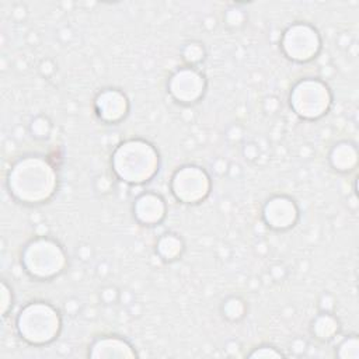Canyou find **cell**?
<instances>
[{
  "mask_svg": "<svg viewBox=\"0 0 359 359\" xmlns=\"http://www.w3.org/2000/svg\"><path fill=\"white\" fill-rule=\"evenodd\" d=\"M7 185L10 194L20 202L42 203L55 191L56 174L46 160L28 156L10 168Z\"/></svg>",
  "mask_w": 359,
  "mask_h": 359,
  "instance_id": "cell-1",
  "label": "cell"
},
{
  "mask_svg": "<svg viewBox=\"0 0 359 359\" xmlns=\"http://www.w3.org/2000/svg\"><path fill=\"white\" fill-rule=\"evenodd\" d=\"M59 311L46 302H31L21 309L17 317V331L22 339L32 345L48 344L60 330Z\"/></svg>",
  "mask_w": 359,
  "mask_h": 359,
  "instance_id": "cell-2",
  "label": "cell"
},
{
  "mask_svg": "<svg viewBox=\"0 0 359 359\" xmlns=\"http://www.w3.org/2000/svg\"><path fill=\"white\" fill-rule=\"evenodd\" d=\"M21 259L25 271L39 279L52 278L65 266V255L60 245L48 238L32 240L25 247Z\"/></svg>",
  "mask_w": 359,
  "mask_h": 359,
  "instance_id": "cell-3",
  "label": "cell"
},
{
  "mask_svg": "<svg viewBox=\"0 0 359 359\" xmlns=\"http://www.w3.org/2000/svg\"><path fill=\"white\" fill-rule=\"evenodd\" d=\"M290 104H293L296 114L304 118H317L328 108V88L317 80L300 81L290 95Z\"/></svg>",
  "mask_w": 359,
  "mask_h": 359,
  "instance_id": "cell-4",
  "label": "cell"
},
{
  "mask_svg": "<svg viewBox=\"0 0 359 359\" xmlns=\"http://www.w3.org/2000/svg\"><path fill=\"white\" fill-rule=\"evenodd\" d=\"M208 192L209 177L199 167L185 165L172 177V194L187 203H195L203 199Z\"/></svg>",
  "mask_w": 359,
  "mask_h": 359,
  "instance_id": "cell-5",
  "label": "cell"
},
{
  "mask_svg": "<svg viewBox=\"0 0 359 359\" xmlns=\"http://www.w3.org/2000/svg\"><path fill=\"white\" fill-rule=\"evenodd\" d=\"M307 25H293L290 27L285 35H283V49L286 55L290 59L294 60H309L313 57V55L317 53L320 46V39L317 35V31L310 28L306 36L303 38V34L306 31Z\"/></svg>",
  "mask_w": 359,
  "mask_h": 359,
  "instance_id": "cell-6",
  "label": "cell"
},
{
  "mask_svg": "<svg viewBox=\"0 0 359 359\" xmlns=\"http://www.w3.org/2000/svg\"><path fill=\"white\" fill-rule=\"evenodd\" d=\"M170 91L181 102H194L203 94V77L192 70H178L170 81Z\"/></svg>",
  "mask_w": 359,
  "mask_h": 359,
  "instance_id": "cell-7",
  "label": "cell"
},
{
  "mask_svg": "<svg viewBox=\"0 0 359 359\" xmlns=\"http://www.w3.org/2000/svg\"><path fill=\"white\" fill-rule=\"evenodd\" d=\"M164 201L154 194L142 195L133 206L136 217L146 224L158 223L164 217Z\"/></svg>",
  "mask_w": 359,
  "mask_h": 359,
  "instance_id": "cell-8",
  "label": "cell"
},
{
  "mask_svg": "<svg viewBox=\"0 0 359 359\" xmlns=\"http://www.w3.org/2000/svg\"><path fill=\"white\" fill-rule=\"evenodd\" d=\"M90 356L93 358H119V356H135L132 346L116 337H104L95 341L91 346Z\"/></svg>",
  "mask_w": 359,
  "mask_h": 359,
  "instance_id": "cell-9",
  "label": "cell"
},
{
  "mask_svg": "<svg viewBox=\"0 0 359 359\" xmlns=\"http://www.w3.org/2000/svg\"><path fill=\"white\" fill-rule=\"evenodd\" d=\"M97 105H98V115L102 119H107L109 122L118 121L122 116H125L126 109H128V102L126 98L122 93L116 91V95L114 98V102H108V100L105 98L104 94H100L98 100H97Z\"/></svg>",
  "mask_w": 359,
  "mask_h": 359,
  "instance_id": "cell-10",
  "label": "cell"
},
{
  "mask_svg": "<svg viewBox=\"0 0 359 359\" xmlns=\"http://www.w3.org/2000/svg\"><path fill=\"white\" fill-rule=\"evenodd\" d=\"M332 153H335V154H338V156H342V157H334V156H331V161L334 163V165L337 167V170H342V171L349 170L351 161L345 158L346 156H349L348 143H341V144H338V146L334 149Z\"/></svg>",
  "mask_w": 359,
  "mask_h": 359,
  "instance_id": "cell-11",
  "label": "cell"
},
{
  "mask_svg": "<svg viewBox=\"0 0 359 359\" xmlns=\"http://www.w3.org/2000/svg\"><path fill=\"white\" fill-rule=\"evenodd\" d=\"M250 356H252V358H280L282 353L275 351V348H272V346H259L255 352L250 353Z\"/></svg>",
  "mask_w": 359,
  "mask_h": 359,
  "instance_id": "cell-12",
  "label": "cell"
},
{
  "mask_svg": "<svg viewBox=\"0 0 359 359\" xmlns=\"http://www.w3.org/2000/svg\"><path fill=\"white\" fill-rule=\"evenodd\" d=\"M11 302H13L11 292L8 290L7 283L3 282V285H1V311H3V316L7 314V310H8L10 304H13Z\"/></svg>",
  "mask_w": 359,
  "mask_h": 359,
  "instance_id": "cell-13",
  "label": "cell"
}]
</instances>
